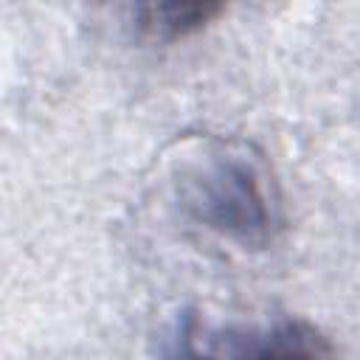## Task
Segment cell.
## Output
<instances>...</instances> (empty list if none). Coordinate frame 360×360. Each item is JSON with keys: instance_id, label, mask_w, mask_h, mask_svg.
<instances>
[{"instance_id": "cell-3", "label": "cell", "mask_w": 360, "mask_h": 360, "mask_svg": "<svg viewBox=\"0 0 360 360\" xmlns=\"http://www.w3.org/2000/svg\"><path fill=\"white\" fill-rule=\"evenodd\" d=\"M217 14H222V6L211 3H146L132 8V22L149 39L172 42L205 28Z\"/></svg>"}, {"instance_id": "cell-2", "label": "cell", "mask_w": 360, "mask_h": 360, "mask_svg": "<svg viewBox=\"0 0 360 360\" xmlns=\"http://www.w3.org/2000/svg\"><path fill=\"white\" fill-rule=\"evenodd\" d=\"M166 360H335L326 338L307 321L267 326H214L183 315L166 340Z\"/></svg>"}, {"instance_id": "cell-1", "label": "cell", "mask_w": 360, "mask_h": 360, "mask_svg": "<svg viewBox=\"0 0 360 360\" xmlns=\"http://www.w3.org/2000/svg\"><path fill=\"white\" fill-rule=\"evenodd\" d=\"M180 211L200 228L242 248H267L281 228V202L264 158L245 141L214 138L174 174Z\"/></svg>"}]
</instances>
